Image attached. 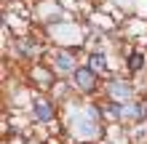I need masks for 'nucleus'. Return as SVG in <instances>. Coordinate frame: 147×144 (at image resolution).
Returning a JSON list of instances; mask_svg holds the SVG:
<instances>
[{
	"instance_id": "20e7f679",
	"label": "nucleus",
	"mask_w": 147,
	"mask_h": 144,
	"mask_svg": "<svg viewBox=\"0 0 147 144\" xmlns=\"http://www.w3.org/2000/svg\"><path fill=\"white\" fill-rule=\"evenodd\" d=\"M35 117L40 123H48L51 117H54V112H51V107H48V101H35Z\"/></svg>"
},
{
	"instance_id": "39448f33",
	"label": "nucleus",
	"mask_w": 147,
	"mask_h": 144,
	"mask_svg": "<svg viewBox=\"0 0 147 144\" xmlns=\"http://www.w3.org/2000/svg\"><path fill=\"white\" fill-rule=\"evenodd\" d=\"M142 67H144V56L139 54V51H134V54L128 56V70H131V72H139Z\"/></svg>"
},
{
	"instance_id": "423d86ee",
	"label": "nucleus",
	"mask_w": 147,
	"mask_h": 144,
	"mask_svg": "<svg viewBox=\"0 0 147 144\" xmlns=\"http://www.w3.org/2000/svg\"><path fill=\"white\" fill-rule=\"evenodd\" d=\"M56 67L59 70H75V62L70 54H56Z\"/></svg>"
},
{
	"instance_id": "f257e3e1",
	"label": "nucleus",
	"mask_w": 147,
	"mask_h": 144,
	"mask_svg": "<svg viewBox=\"0 0 147 144\" xmlns=\"http://www.w3.org/2000/svg\"><path fill=\"white\" fill-rule=\"evenodd\" d=\"M75 86L80 91H94L96 86V75H94L91 67H80V70H75Z\"/></svg>"
},
{
	"instance_id": "7ed1b4c3",
	"label": "nucleus",
	"mask_w": 147,
	"mask_h": 144,
	"mask_svg": "<svg viewBox=\"0 0 147 144\" xmlns=\"http://www.w3.org/2000/svg\"><path fill=\"white\" fill-rule=\"evenodd\" d=\"M110 112H112V115H118V117H139V115H142V104H131V107L112 104Z\"/></svg>"
},
{
	"instance_id": "f03ea898",
	"label": "nucleus",
	"mask_w": 147,
	"mask_h": 144,
	"mask_svg": "<svg viewBox=\"0 0 147 144\" xmlns=\"http://www.w3.org/2000/svg\"><path fill=\"white\" fill-rule=\"evenodd\" d=\"M110 96L115 101H128L131 99V86H126V83H110Z\"/></svg>"
},
{
	"instance_id": "0eeeda50",
	"label": "nucleus",
	"mask_w": 147,
	"mask_h": 144,
	"mask_svg": "<svg viewBox=\"0 0 147 144\" xmlns=\"http://www.w3.org/2000/svg\"><path fill=\"white\" fill-rule=\"evenodd\" d=\"M88 67H91L94 72H102V70H105V56H102V54H91Z\"/></svg>"
}]
</instances>
